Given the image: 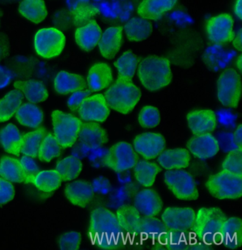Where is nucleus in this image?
Instances as JSON below:
<instances>
[{"mask_svg": "<svg viewBox=\"0 0 242 250\" xmlns=\"http://www.w3.org/2000/svg\"><path fill=\"white\" fill-rule=\"evenodd\" d=\"M8 49H9V46H8L7 39L6 37L0 36V59L7 56Z\"/></svg>", "mask_w": 242, "mask_h": 250, "instance_id": "51", "label": "nucleus"}, {"mask_svg": "<svg viewBox=\"0 0 242 250\" xmlns=\"http://www.w3.org/2000/svg\"><path fill=\"white\" fill-rule=\"evenodd\" d=\"M15 196V188L9 181L0 177V205L12 201Z\"/></svg>", "mask_w": 242, "mask_h": 250, "instance_id": "47", "label": "nucleus"}, {"mask_svg": "<svg viewBox=\"0 0 242 250\" xmlns=\"http://www.w3.org/2000/svg\"><path fill=\"white\" fill-rule=\"evenodd\" d=\"M55 90L60 95H67L87 89V82L82 76L75 73L61 71L54 80Z\"/></svg>", "mask_w": 242, "mask_h": 250, "instance_id": "26", "label": "nucleus"}, {"mask_svg": "<svg viewBox=\"0 0 242 250\" xmlns=\"http://www.w3.org/2000/svg\"><path fill=\"white\" fill-rule=\"evenodd\" d=\"M124 30L126 37L131 42H142L151 36L152 24L146 19L135 17L125 24Z\"/></svg>", "mask_w": 242, "mask_h": 250, "instance_id": "29", "label": "nucleus"}, {"mask_svg": "<svg viewBox=\"0 0 242 250\" xmlns=\"http://www.w3.org/2000/svg\"><path fill=\"white\" fill-rule=\"evenodd\" d=\"M0 21H1V12H0Z\"/></svg>", "mask_w": 242, "mask_h": 250, "instance_id": "55", "label": "nucleus"}, {"mask_svg": "<svg viewBox=\"0 0 242 250\" xmlns=\"http://www.w3.org/2000/svg\"><path fill=\"white\" fill-rule=\"evenodd\" d=\"M139 161L137 153L130 144L121 142L111 146L104 158V163L115 172L130 169Z\"/></svg>", "mask_w": 242, "mask_h": 250, "instance_id": "10", "label": "nucleus"}, {"mask_svg": "<svg viewBox=\"0 0 242 250\" xmlns=\"http://www.w3.org/2000/svg\"><path fill=\"white\" fill-rule=\"evenodd\" d=\"M206 32L213 43L224 44L232 42L235 36L233 18L228 14L211 17L206 23Z\"/></svg>", "mask_w": 242, "mask_h": 250, "instance_id": "12", "label": "nucleus"}, {"mask_svg": "<svg viewBox=\"0 0 242 250\" xmlns=\"http://www.w3.org/2000/svg\"><path fill=\"white\" fill-rule=\"evenodd\" d=\"M114 65L118 70V77L132 81L138 67V59L132 51H125L117 61Z\"/></svg>", "mask_w": 242, "mask_h": 250, "instance_id": "37", "label": "nucleus"}, {"mask_svg": "<svg viewBox=\"0 0 242 250\" xmlns=\"http://www.w3.org/2000/svg\"><path fill=\"white\" fill-rule=\"evenodd\" d=\"M71 10L73 12L75 22L78 25L87 23L98 12L97 8L90 5L86 1L80 3Z\"/></svg>", "mask_w": 242, "mask_h": 250, "instance_id": "42", "label": "nucleus"}, {"mask_svg": "<svg viewBox=\"0 0 242 250\" xmlns=\"http://www.w3.org/2000/svg\"><path fill=\"white\" fill-rule=\"evenodd\" d=\"M134 146L136 152L145 159H154L165 149V140L158 133H143L134 139Z\"/></svg>", "mask_w": 242, "mask_h": 250, "instance_id": "14", "label": "nucleus"}, {"mask_svg": "<svg viewBox=\"0 0 242 250\" xmlns=\"http://www.w3.org/2000/svg\"><path fill=\"white\" fill-rule=\"evenodd\" d=\"M134 173L137 182L143 187H151L154 185L158 173L161 168L154 162L140 160L134 167Z\"/></svg>", "mask_w": 242, "mask_h": 250, "instance_id": "32", "label": "nucleus"}, {"mask_svg": "<svg viewBox=\"0 0 242 250\" xmlns=\"http://www.w3.org/2000/svg\"><path fill=\"white\" fill-rule=\"evenodd\" d=\"M113 81L112 71L108 64L98 62L89 70L87 85L92 92L101 91L109 87Z\"/></svg>", "mask_w": 242, "mask_h": 250, "instance_id": "22", "label": "nucleus"}, {"mask_svg": "<svg viewBox=\"0 0 242 250\" xmlns=\"http://www.w3.org/2000/svg\"><path fill=\"white\" fill-rule=\"evenodd\" d=\"M90 234L95 235V240L101 245L104 237L106 240H113L115 245L118 242L121 229L116 215L105 208H98L92 212L90 223Z\"/></svg>", "mask_w": 242, "mask_h": 250, "instance_id": "5", "label": "nucleus"}, {"mask_svg": "<svg viewBox=\"0 0 242 250\" xmlns=\"http://www.w3.org/2000/svg\"><path fill=\"white\" fill-rule=\"evenodd\" d=\"M196 213L190 208L171 207L162 214V222L168 230L184 233L193 229Z\"/></svg>", "mask_w": 242, "mask_h": 250, "instance_id": "11", "label": "nucleus"}, {"mask_svg": "<svg viewBox=\"0 0 242 250\" xmlns=\"http://www.w3.org/2000/svg\"><path fill=\"white\" fill-rule=\"evenodd\" d=\"M134 207L143 216L155 217L163 208V201L155 190L143 189L134 198Z\"/></svg>", "mask_w": 242, "mask_h": 250, "instance_id": "17", "label": "nucleus"}, {"mask_svg": "<svg viewBox=\"0 0 242 250\" xmlns=\"http://www.w3.org/2000/svg\"><path fill=\"white\" fill-rule=\"evenodd\" d=\"M46 134L47 130L43 127L25 134L21 137V152L30 157H37L42 141Z\"/></svg>", "mask_w": 242, "mask_h": 250, "instance_id": "36", "label": "nucleus"}, {"mask_svg": "<svg viewBox=\"0 0 242 250\" xmlns=\"http://www.w3.org/2000/svg\"><path fill=\"white\" fill-rule=\"evenodd\" d=\"M11 78H12V74L10 72L7 68L0 65V88H2L8 85Z\"/></svg>", "mask_w": 242, "mask_h": 250, "instance_id": "49", "label": "nucleus"}, {"mask_svg": "<svg viewBox=\"0 0 242 250\" xmlns=\"http://www.w3.org/2000/svg\"><path fill=\"white\" fill-rule=\"evenodd\" d=\"M222 168L224 171L242 175V149L237 148L230 151L223 161Z\"/></svg>", "mask_w": 242, "mask_h": 250, "instance_id": "43", "label": "nucleus"}, {"mask_svg": "<svg viewBox=\"0 0 242 250\" xmlns=\"http://www.w3.org/2000/svg\"><path fill=\"white\" fill-rule=\"evenodd\" d=\"M242 220L237 217L226 218L225 223L222 229L221 233L220 234V238L222 241L224 239H229V236L233 237L236 240L242 233Z\"/></svg>", "mask_w": 242, "mask_h": 250, "instance_id": "44", "label": "nucleus"}, {"mask_svg": "<svg viewBox=\"0 0 242 250\" xmlns=\"http://www.w3.org/2000/svg\"><path fill=\"white\" fill-rule=\"evenodd\" d=\"M20 163L22 166L23 171L27 176V184L33 183L34 177L38 174L39 168L30 156H25L21 158Z\"/></svg>", "mask_w": 242, "mask_h": 250, "instance_id": "46", "label": "nucleus"}, {"mask_svg": "<svg viewBox=\"0 0 242 250\" xmlns=\"http://www.w3.org/2000/svg\"><path fill=\"white\" fill-rule=\"evenodd\" d=\"M21 137L20 131L13 124H9L0 131V142L9 154L19 155L21 152Z\"/></svg>", "mask_w": 242, "mask_h": 250, "instance_id": "34", "label": "nucleus"}, {"mask_svg": "<svg viewBox=\"0 0 242 250\" xmlns=\"http://www.w3.org/2000/svg\"><path fill=\"white\" fill-rule=\"evenodd\" d=\"M187 148L189 152L201 159L213 157L220 150L218 141L210 133L193 136L187 142Z\"/></svg>", "mask_w": 242, "mask_h": 250, "instance_id": "15", "label": "nucleus"}, {"mask_svg": "<svg viewBox=\"0 0 242 250\" xmlns=\"http://www.w3.org/2000/svg\"><path fill=\"white\" fill-rule=\"evenodd\" d=\"M91 93L92 91L90 89H85V90L74 92L68 99V107L72 111L77 110L84 100L87 98V97L90 96Z\"/></svg>", "mask_w": 242, "mask_h": 250, "instance_id": "48", "label": "nucleus"}, {"mask_svg": "<svg viewBox=\"0 0 242 250\" xmlns=\"http://www.w3.org/2000/svg\"><path fill=\"white\" fill-rule=\"evenodd\" d=\"M110 109L102 94L88 96L78 108V113L82 120L88 122L103 123L106 121Z\"/></svg>", "mask_w": 242, "mask_h": 250, "instance_id": "13", "label": "nucleus"}, {"mask_svg": "<svg viewBox=\"0 0 242 250\" xmlns=\"http://www.w3.org/2000/svg\"><path fill=\"white\" fill-rule=\"evenodd\" d=\"M61 177L56 170L39 171L34 177L33 184L41 191L50 193L60 187Z\"/></svg>", "mask_w": 242, "mask_h": 250, "instance_id": "38", "label": "nucleus"}, {"mask_svg": "<svg viewBox=\"0 0 242 250\" xmlns=\"http://www.w3.org/2000/svg\"><path fill=\"white\" fill-rule=\"evenodd\" d=\"M242 55H240V56H239L238 59H237V68H238V69L240 70V71H242Z\"/></svg>", "mask_w": 242, "mask_h": 250, "instance_id": "54", "label": "nucleus"}, {"mask_svg": "<svg viewBox=\"0 0 242 250\" xmlns=\"http://www.w3.org/2000/svg\"><path fill=\"white\" fill-rule=\"evenodd\" d=\"M116 216L121 230L130 234L136 232L141 218L140 212L130 205L121 206L117 210Z\"/></svg>", "mask_w": 242, "mask_h": 250, "instance_id": "31", "label": "nucleus"}, {"mask_svg": "<svg viewBox=\"0 0 242 250\" xmlns=\"http://www.w3.org/2000/svg\"><path fill=\"white\" fill-rule=\"evenodd\" d=\"M0 176L9 182L26 183L27 176L20 161L15 158L4 156L0 160Z\"/></svg>", "mask_w": 242, "mask_h": 250, "instance_id": "28", "label": "nucleus"}, {"mask_svg": "<svg viewBox=\"0 0 242 250\" xmlns=\"http://www.w3.org/2000/svg\"><path fill=\"white\" fill-rule=\"evenodd\" d=\"M141 95L140 89L132 81L117 78L104 96L109 107L126 115L135 107L140 101Z\"/></svg>", "mask_w": 242, "mask_h": 250, "instance_id": "2", "label": "nucleus"}, {"mask_svg": "<svg viewBox=\"0 0 242 250\" xmlns=\"http://www.w3.org/2000/svg\"><path fill=\"white\" fill-rule=\"evenodd\" d=\"M138 77L150 91H157L171 83L173 75L169 61L161 56H147L140 62Z\"/></svg>", "mask_w": 242, "mask_h": 250, "instance_id": "1", "label": "nucleus"}, {"mask_svg": "<svg viewBox=\"0 0 242 250\" xmlns=\"http://www.w3.org/2000/svg\"><path fill=\"white\" fill-rule=\"evenodd\" d=\"M234 142L237 148L242 149V126L240 125L234 132Z\"/></svg>", "mask_w": 242, "mask_h": 250, "instance_id": "50", "label": "nucleus"}, {"mask_svg": "<svg viewBox=\"0 0 242 250\" xmlns=\"http://www.w3.org/2000/svg\"><path fill=\"white\" fill-rule=\"evenodd\" d=\"M19 12L31 22L41 23L48 15L43 0H22L19 6Z\"/></svg>", "mask_w": 242, "mask_h": 250, "instance_id": "30", "label": "nucleus"}, {"mask_svg": "<svg viewBox=\"0 0 242 250\" xmlns=\"http://www.w3.org/2000/svg\"><path fill=\"white\" fill-rule=\"evenodd\" d=\"M225 214L218 208H202L195 217L194 232L203 242L208 236L209 240L216 243L218 236L226 220Z\"/></svg>", "mask_w": 242, "mask_h": 250, "instance_id": "4", "label": "nucleus"}, {"mask_svg": "<svg viewBox=\"0 0 242 250\" xmlns=\"http://www.w3.org/2000/svg\"><path fill=\"white\" fill-rule=\"evenodd\" d=\"M205 187L209 193L218 199H238L242 195V175L222 170L210 176Z\"/></svg>", "mask_w": 242, "mask_h": 250, "instance_id": "3", "label": "nucleus"}, {"mask_svg": "<svg viewBox=\"0 0 242 250\" xmlns=\"http://www.w3.org/2000/svg\"><path fill=\"white\" fill-rule=\"evenodd\" d=\"M158 162L161 167L166 170L182 169L190 164V152L184 148L165 150L161 153Z\"/></svg>", "mask_w": 242, "mask_h": 250, "instance_id": "25", "label": "nucleus"}, {"mask_svg": "<svg viewBox=\"0 0 242 250\" xmlns=\"http://www.w3.org/2000/svg\"><path fill=\"white\" fill-rule=\"evenodd\" d=\"M60 153L61 146L55 138L54 135L51 133H47L39 148V159L42 162H51L54 158L60 156Z\"/></svg>", "mask_w": 242, "mask_h": 250, "instance_id": "40", "label": "nucleus"}, {"mask_svg": "<svg viewBox=\"0 0 242 250\" xmlns=\"http://www.w3.org/2000/svg\"><path fill=\"white\" fill-rule=\"evenodd\" d=\"M242 81L240 74L233 68H227L220 75L218 81V98L222 104L235 108L240 103Z\"/></svg>", "mask_w": 242, "mask_h": 250, "instance_id": "8", "label": "nucleus"}, {"mask_svg": "<svg viewBox=\"0 0 242 250\" xmlns=\"http://www.w3.org/2000/svg\"><path fill=\"white\" fill-rule=\"evenodd\" d=\"M22 101L23 94L16 89L0 100V123L10 120L21 105Z\"/></svg>", "mask_w": 242, "mask_h": 250, "instance_id": "35", "label": "nucleus"}, {"mask_svg": "<svg viewBox=\"0 0 242 250\" xmlns=\"http://www.w3.org/2000/svg\"><path fill=\"white\" fill-rule=\"evenodd\" d=\"M14 87L20 90L28 101L34 104L46 101L48 97L44 84L35 80L16 81Z\"/></svg>", "mask_w": 242, "mask_h": 250, "instance_id": "27", "label": "nucleus"}, {"mask_svg": "<svg viewBox=\"0 0 242 250\" xmlns=\"http://www.w3.org/2000/svg\"><path fill=\"white\" fill-rule=\"evenodd\" d=\"M233 46L236 49L239 50V51H242V30L240 29L239 31L238 34L237 36H234L233 40Z\"/></svg>", "mask_w": 242, "mask_h": 250, "instance_id": "52", "label": "nucleus"}, {"mask_svg": "<svg viewBox=\"0 0 242 250\" xmlns=\"http://www.w3.org/2000/svg\"><path fill=\"white\" fill-rule=\"evenodd\" d=\"M101 36V30L99 24L95 20H91L76 29L75 39L81 49L90 51L98 44Z\"/></svg>", "mask_w": 242, "mask_h": 250, "instance_id": "19", "label": "nucleus"}, {"mask_svg": "<svg viewBox=\"0 0 242 250\" xmlns=\"http://www.w3.org/2000/svg\"><path fill=\"white\" fill-rule=\"evenodd\" d=\"M122 31L121 26H112L101 34L98 45L103 57L113 59L117 56L122 43Z\"/></svg>", "mask_w": 242, "mask_h": 250, "instance_id": "18", "label": "nucleus"}, {"mask_svg": "<svg viewBox=\"0 0 242 250\" xmlns=\"http://www.w3.org/2000/svg\"><path fill=\"white\" fill-rule=\"evenodd\" d=\"M78 139L82 145L88 147L98 148L107 143L108 135L101 125L90 122L81 125Z\"/></svg>", "mask_w": 242, "mask_h": 250, "instance_id": "21", "label": "nucleus"}, {"mask_svg": "<svg viewBox=\"0 0 242 250\" xmlns=\"http://www.w3.org/2000/svg\"><path fill=\"white\" fill-rule=\"evenodd\" d=\"M16 118L23 126L37 128L43 122V112L34 103H25L16 112Z\"/></svg>", "mask_w": 242, "mask_h": 250, "instance_id": "33", "label": "nucleus"}, {"mask_svg": "<svg viewBox=\"0 0 242 250\" xmlns=\"http://www.w3.org/2000/svg\"><path fill=\"white\" fill-rule=\"evenodd\" d=\"M81 161L74 156H68L59 161L56 165V171L60 174L62 181H69L76 179L82 171Z\"/></svg>", "mask_w": 242, "mask_h": 250, "instance_id": "39", "label": "nucleus"}, {"mask_svg": "<svg viewBox=\"0 0 242 250\" xmlns=\"http://www.w3.org/2000/svg\"><path fill=\"white\" fill-rule=\"evenodd\" d=\"M242 0H237L235 5H234V10L236 16L238 17L239 20H242Z\"/></svg>", "mask_w": 242, "mask_h": 250, "instance_id": "53", "label": "nucleus"}, {"mask_svg": "<svg viewBox=\"0 0 242 250\" xmlns=\"http://www.w3.org/2000/svg\"><path fill=\"white\" fill-rule=\"evenodd\" d=\"M178 0H143L137 8V14L141 18L157 20L172 10Z\"/></svg>", "mask_w": 242, "mask_h": 250, "instance_id": "23", "label": "nucleus"}, {"mask_svg": "<svg viewBox=\"0 0 242 250\" xmlns=\"http://www.w3.org/2000/svg\"><path fill=\"white\" fill-rule=\"evenodd\" d=\"M187 125L194 135L207 134L215 130L217 117L211 109H195L187 115Z\"/></svg>", "mask_w": 242, "mask_h": 250, "instance_id": "16", "label": "nucleus"}, {"mask_svg": "<svg viewBox=\"0 0 242 250\" xmlns=\"http://www.w3.org/2000/svg\"><path fill=\"white\" fill-rule=\"evenodd\" d=\"M81 243V234L71 231L62 234L59 240V248L64 250H77Z\"/></svg>", "mask_w": 242, "mask_h": 250, "instance_id": "45", "label": "nucleus"}, {"mask_svg": "<svg viewBox=\"0 0 242 250\" xmlns=\"http://www.w3.org/2000/svg\"><path fill=\"white\" fill-rule=\"evenodd\" d=\"M51 117L55 138L62 148L71 147L78 140L82 121L60 110L54 111Z\"/></svg>", "mask_w": 242, "mask_h": 250, "instance_id": "6", "label": "nucleus"}, {"mask_svg": "<svg viewBox=\"0 0 242 250\" xmlns=\"http://www.w3.org/2000/svg\"><path fill=\"white\" fill-rule=\"evenodd\" d=\"M166 227L163 222L154 217L143 216L141 218L140 225L134 235L131 237V240H147L150 237L154 240L155 236L157 235V240L161 239V236L168 234Z\"/></svg>", "mask_w": 242, "mask_h": 250, "instance_id": "24", "label": "nucleus"}, {"mask_svg": "<svg viewBox=\"0 0 242 250\" xmlns=\"http://www.w3.org/2000/svg\"><path fill=\"white\" fill-rule=\"evenodd\" d=\"M164 181L173 195L182 201H195L199 197L195 180L190 173L182 169L168 170Z\"/></svg>", "mask_w": 242, "mask_h": 250, "instance_id": "7", "label": "nucleus"}, {"mask_svg": "<svg viewBox=\"0 0 242 250\" xmlns=\"http://www.w3.org/2000/svg\"><path fill=\"white\" fill-rule=\"evenodd\" d=\"M65 195L72 204L85 208L93 200V188L87 181H74L65 187Z\"/></svg>", "mask_w": 242, "mask_h": 250, "instance_id": "20", "label": "nucleus"}, {"mask_svg": "<svg viewBox=\"0 0 242 250\" xmlns=\"http://www.w3.org/2000/svg\"><path fill=\"white\" fill-rule=\"evenodd\" d=\"M139 123L142 127L154 128L160 123L161 117L159 109L154 106L143 107L139 114Z\"/></svg>", "mask_w": 242, "mask_h": 250, "instance_id": "41", "label": "nucleus"}, {"mask_svg": "<svg viewBox=\"0 0 242 250\" xmlns=\"http://www.w3.org/2000/svg\"><path fill=\"white\" fill-rule=\"evenodd\" d=\"M65 37L56 28L40 29L34 38V47L39 56L52 59L59 56L65 47Z\"/></svg>", "mask_w": 242, "mask_h": 250, "instance_id": "9", "label": "nucleus"}]
</instances>
